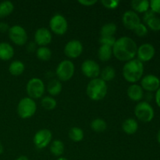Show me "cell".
Wrapping results in <instances>:
<instances>
[{"mask_svg": "<svg viewBox=\"0 0 160 160\" xmlns=\"http://www.w3.org/2000/svg\"><path fill=\"white\" fill-rule=\"evenodd\" d=\"M138 45L131 38L123 36L117 39L112 46V55L120 61L128 62L135 59L137 56Z\"/></svg>", "mask_w": 160, "mask_h": 160, "instance_id": "cell-1", "label": "cell"}, {"mask_svg": "<svg viewBox=\"0 0 160 160\" xmlns=\"http://www.w3.org/2000/svg\"><path fill=\"white\" fill-rule=\"evenodd\" d=\"M144 74V64L138 59H133L124 64L123 77L128 82L136 84L141 81Z\"/></svg>", "mask_w": 160, "mask_h": 160, "instance_id": "cell-2", "label": "cell"}, {"mask_svg": "<svg viewBox=\"0 0 160 160\" xmlns=\"http://www.w3.org/2000/svg\"><path fill=\"white\" fill-rule=\"evenodd\" d=\"M107 84L100 78H95L89 81L86 88V93L92 101H101L107 94Z\"/></svg>", "mask_w": 160, "mask_h": 160, "instance_id": "cell-3", "label": "cell"}, {"mask_svg": "<svg viewBox=\"0 0 160 160\" xmlns=\"http://www.w3.org/2000/svg\"><path fill=\"white\" fill-rule=\"evenodd\" d=\"M134 115L137 119L143 123H149L154 119L155 111L150 103L141 101L134 108Z\"/></svg>", "mask_w": 160, "mask_h": 160, "instance_id": "cell-4", "label": "cell"}, {"mask_svg": "<svg viewBox=\"0 0 160 160\" xmlns=\"http://www.w3.org/2000/svg\"><path fill=\"white\" fill-rule=\"evenodd\" d=\"M37 105L35 101L29 97L21 98L17 105V114L22 119H28L35 114Z\"/></svg>", "mask_w": 160, "mask_h": 160, "instance_id": "cell-5", "label": "cell"}, {"mask_svg": "<svg viewBox=\"0 0 160 160\" xmlns=\"http://www.w3.org/2000/svg\"><path fill=\"white\" fill-rule=\"evenodd\" d=\"M75 66L72 61L64 59L58 64L56 74L59 81H68L74 75Z\"/></svg>", "mask_w": 160, "mask_h": 160, "instance_id": "cell-6", "label": "cell"}, {"mask_svg": "<svg viewBox=\"0 0 160 160\" xmlns=\"http://www.w3.org/2000/svg\"><path fill=\"white\" fill-rule=\"evenodd\" d=\"M27 94L32 99L42 98L45 91V86L43 81L38 78H33L28 81L26 86Z\"/></svg>", "mask_w": 160, "mask_h": 160, "instance_id": "cell-7", "label": "cell"}, {"mask_svg": "<svg viewBox=\"0 0 160 160\" xmlns=\"http://www.w3.org/2000/svg\"><path fill=\"white\" fill-rule=\"evenodd\" d=\"M8 34L11 42L18 46H23L28 42V33L20 25H13L10 27Z\"/></svg>", "mask_w": 160, "mask_h": 160, "instance_id": "cell-8", "label": "cell"}, {"mask_svg": "<svg viewBox=\"0 0 160 160\" xmlns=\"http://www.w3.org/2000/svg\"><path fill=\"white\" fill-rule=\"evenodd\" d=\"M50 30L57 35H63L68 30V23L65 17L61 14H55L49 21Z\"/></svg>", "mask_w": 160, "mask_h": 160, "instance_id": "cell-9", "label": "cell"}, {"mask_svg": "<svg viewBox=\"0 0 160 160\" xmlns=\"http://www.w3.org/2000/svg\"><path fill=\"white\" fill-rule=\"evenodd\" d=\"M52 134L48 129H41L35 133L33 138L34 145L38 149H43L46 148L51 142Z\"/></svg>", "mask_w": 160, "mask_h": 160, "instance_id": "cell-10", "label": "cell"}, {"mask_svg": "<svg viewBox=\"0 0 160 160\" xmlns=\"http://www.w3.org/2000/svg\"><path fill=\"white\" fill-rule=\"evenodd\" d=\"M81 71L88 78L95 79L100 75V67L98 62L92 59H86L81 64Z\"/></svg>", "mask_w": 160, "mask_h": 160, "instance_id": "cell-11", "label": "cell"}, {"mask_svg": "<svg viewBox=\"0 0 160 160\" xmlns=\"http://www.w3.org/2000/svg\"><path fill=\"white\" fill-rule=\"evenodd\" d=\"M155 55H156V48L152 44L144 43L138 47V59H139L142 62H149L154 58Z\"/></svg>", "mask_w": 160, "mask_h": 160, "instance_id": "cell-12", "label": "cell"}, {"mask_svg": "<svg viewBox=\"0 0 160 160\" xmlns=\"http://www.w3.org/2000/svg\"><path fill=\"white\" fill-rule=\"evenodd\" d=\"M83 45L80 41L71 40L66 44L64 54L70 59H77L83 52Z\"/></svg>", "mask_w": 160, "mask_h": 160, "instance_id": "cell-13", "label": "cell"}, {"mask_svg": "<svg viewBox=\"0 0 160 160\" xmlns=\"http://www.w3.org/2000/svg\"><path fill=\"white\" fill-rule=\"evenodd\" d=\"M141 87L148 92H156L160 88V79L154 74H147L141 79Z\"/></svg>", "mask_w": 160, "mask_h": 160, "instance_id": "cell-14", "label": "cell"}, {"mask_svg": "<svg viewBox=\"0 0 160 160\" xmlns=\"http://www.w3.org/2000/svg\"><path fill=\"white\" fill-rule=\"evenodd\" d=\"M34 42L40 47H45L52 42L51 31L46 28H40L34 33Z\"/></svg>", "mask_w": 160, "mask_h": 160, "instance_id": "cell-15", "label": "cell"}, {"mask_svg": "<svg viewBox=\"0 0 160 160\" xmlns=\"http://www.w3.org/2000/svg\"><path fill=\"white\" fill-rule=\"evenodd\" d=\"M122 22L127 29L131 31H134V28L142 23L138 14L133 10H128L123 14Z\"/></svg>", "mask_w": 160, "mask_h": 160, "instance_id": "cell-16", "label": "cell"}, {"mask_svg": "<svg viewBox=\"0 0 160 160\" xmlns=\"http://www.w3.org/2000/svg\"><path fill=\"white\" fill-rule=\"evenodd\" d=\"M127 95L131 100L139 102L144 97V90L139 84H132L128 87Z\"/></svg>", "mask_w": 160, "mask_h": 160, "instance_id": "cell-17", "label": "cell"}, {"mask_svg": "<svg viewBox=\"0 0 160 160\" xmlns=\"http://www.w3.org/2000/svg\"><path fill=\"white\" fill-rule=\"evenodd\" d=\"M122 130L127 134H135L138 130V123L134 118H128L122 123Z\"/></svg>", "mask_w": 160, "mask_h": 160, "instance_id": "cell-18", "label": "cell"}, {"mask_svg": "<svg viewBox=\"0 0 160 160\" xmlns=\"http://www.w3.org/2000/svg\"><path fill=\"white\" fill-rule=\"evenodd\" d=\"M14 56L13 47L7 42L0 43V59L8 61L12 59Z\"/></svg>", "mask_w": 160, "mask_h": 160, "instance_id": "cell-19", "label": "cell"}, {"mask_svg": "<svg viewBox=\"0 0 160 160\" xmlns=\"http://www.w3.org/2000/svg\"><path fill=\"white\" fill-rule=\"evenodd\" d=\"M131 5L133 11L137 13H145L150 9V1L148 0H133Z\"/></svg>", "mask_w": 160, "mask_h": 160, "instance_id": "cell-20", "label": "cell"}, {"mask_svg": "<svg viewBox=\"0 0 160 160\" xmlns=\"http://www.w3.org/2000/svg\"><path fill=\"white\" fill-rule=\"evenodd\" d=\"M47 92L52 97L57 96L62 92V85L58 79H52L47 84Z\"/></svg>", "mask_w": 160, "mask_h": 160, "instance_id": "cell-21", "label": "cell"}, {"mask_svg": "<svg viewBox=\"0 0 160 160\" xmlns=\"http://www.w3.org/2000/svg\"><path fill=\"white\" fill-rule=\"evenodd\" d=\"M25 66L23 62L20 60H14L9 64V72L12 76H20L24 72Z\"/></svg>", "mask_w": 160, "mask_h": 160, "instance_id": "cell-22", "label": "cell"}, {"mask_svg": "<svg viewBox=\"0 0 160 160\" xmlns=\"http://www.w3.org/2000/svg\"><path fill=\"white\" fill-rule=\"evenodd\" d=\"M112 48L108 45H100L98 50V57L102 62H107L112 58Z\"/></svg>", "mask_w": 160, "mask_h": 160, "instance_id": "cell-23", "label": "cell"}, {"mask_svg": "<svg viewBox=\"0 0 160 160\" xmlns=\"http://www.w3.org/2000/svg\"><path fill=\"white\" fill-rule=\"evenodd\" d=\"M49 149L53 156L60 157L63 154L65 147H64L63 142H61L60 140H55L50 145Z\"/></svg>", "mask_w": 160, "mask_h": 160, "instance_id": "cell-24", "label": "cell"}, {"mask_svg": "<svg viewBox=\"0 0 160 160\" xmlns=\"http://www.w3.org/2000/svg\"><path fill=\"white\" fill-rule=\"evenodd\" d=\"M117 27L114 23H107L103 25L100 31L101 37H113L117 32Z\"/></svg>", "mask_w": 160, "mask_h": 160, "instance_id": "cell-25", "label": "cell"}, {"mask_svg": "<svg viewBox=\"0 0 160 160\" xmlns=\"http://www.w3.org/2000/svg\"><path fill=\"white\" fill-rule=\"evenodd\" d=\"M14 9L13 3L10 1H3L0 2V18H4L10 15Z\"/></svg>", "mask_w": 160, "mask_h": 160, "instance_id": "cell-26", "label": "cell"}, {"mask_svg": "<svg viewBox=\"0 0 160 160\" xmlns=\"http://www.w3.org/2000/svg\"><path fill=\"white\" fill-rule=\"evenodd\" d=\"M91 128L96 133H102L107 128V123L101 118H96L91 122Z\"/></svg>", "mask_w": 160, "mask_h": 160, "instance_id": "cell-27", "label": "cell"}, {"mask_svg": "<svg viewBox=\"0 0 160 160\" xmlns=\"http://www.w3.org/2000/svg\"><path fill=\"white\" fill-rule=\"evenodd\" d=\"M100 76H101V79L104 81L105 82H108V81H111L114 79L116 76V70L111 66H107V67H104L101 72H100Z\"/></svg>", "mask_w": 160, "mask_h": 160, "instance_id": "cell-28", "label": "cell"}, {"mask_svg": "<svg viewBox=\"0 0 160 160\" xmlns=\"http://www.w3.org/2000/svg\"><path fill=\"white\" fill-rule=\"evenodd\" d=\"M68 135L70 140L74 142H81L84 137L83 130L80 128H77V127H73V128H70V131H69Z\"/></svg>", "mask_w": 160, "mask_h": 160, "instance_id": "cell-29", "label": "cell"}, {"mask_svg": "<svg viewBox=\"0 0 160 160\" xmlns=\"http://www.w3.org/2000/svg\"><path fill=\"white\" fill-rule=\"evenodd\" d=\"M36 56L38 59L42 61H48L52 57V52L47 46L39 47L36 51Z\"/></svg>", "mask_w": 160, "mask_h": 160, "instance_id": "cell-30", "label": "cell"}, {"mask_svg": "<svg viewBox=\"0 0 160 160\" xmlns=\"http://www.w3.org/2000/svg\"><path fill=\"white\" fill-rule=\"evenodd\" d=\"M41 104H42V107L46 110H52L56 107L57 102L53 97L45 96L42 98Z\"/></svg>", "mask_w": 160, "mask_h": 160, "instance_id": "cell-31", "label": "cell"}, {"mask_svg": "<svg viewBox=\"0 0 160 160\" xmlns=\"http://www.w3.org/2000/svg\"><path fill=\"white\" fill-rule=\"evenodd\" d=\"M148 28L152 30V31L157 32L160 31V17L155 16L152 18L148 20L146 23H145Z\"/></svg>", "mask_w": 160, "mask_h": 160, "instance_id": "cell-32", "label": "cell"}, {"mask_svg": "<svg viewBox=\"0 0 160 160\" xmlns=\"http://www.w3.org/2000/svg\"><path fill=\"white\" fill-rule=\"evenodd\" d=\"M134 33L139 38H143L146 36L148 33V29L146 27V25L144 24L143 23H141L140 24L138 25L135 28H134Z\"/></svg>", "mask_w": 160, "mask_h": 160, "instance_id": "cell-33", "label": "cell"}, {"mask_svg": "<svg viewBox=\"0 0 160 160\" xmlns=\"http://www.w3.org/2000/svg\"><path fill=\"white\" fill-rule=\"evenodd\" d=\"M119 0H102L101 3L105 8L109 9H115L120 5Z\"/></svg>", "mask_w": 160, "mask_h": 160, "instance_id": "cell-34", "label": "cell"}, {"mask_svg": "<svg viewBox=\"0 0 160 160\" xmlns=\"http://www.w3.org/2000/svg\"><path fill=\"white\" fill-rule=\"evenodd\" d=\"M116 38L114 37H100L99 38V43L101 45H108V46L112 47L115 44Z\"/></svg>", "mask_w": 160, "mask_h": 160, "instance_id": "cell-35", "label": "cell"}, {"mask_svg": "<svg viewBox=\"0 0 160 160\" xmlns=\"http://www.w3.org/2000/svg\"><path fill=\"white\" fill-rule=\"evenodd\" d=\"M150 9L156 14L160 15V0H152L150 1Z\"/></svg>", "mask_w": 160, "mask_h": 160, "instance_id": "cell-36", "label": "cell"}, {"mask_svg": "<svg viewBox=\"0 0 160 160\" xmlns=\"http://www.w3.org/2000/svg\"><path fill=\"white\" fill-rule=\"evenodd\" d=\"M156 14L153 11H152L151 9H148L147 12H145V13H144L143 15V22H144V24H145V23H146L147 21H148V20H150L151 18H152L153 17H155Z\"/></svg>", "mask_w": 160, "mask_h": 160, "instance_id": "cell-37", "label": "cell"}, {"mask_svg": "<svg viewBox=\"0 0 160 160\" xmlns=\"http://www.w3.org/2000/svg\"><path fill=\"white\" fill-rule=\"evenodd\" d=\"M78 3L84 6H92L96 4V0H79Z\"/></svg>", "mask_w": 160, "mask_h": 160, "instance_id": "cell-38", "label": "cell"}, {"mask_svg": "<svg viewBox=\"0 0 160 160\" xmlns=\"http://www.w3.org/2000/svg\"><path fill=\"white\" fill-rule=\"evenodd\" d=\"M27 50L28 52H34L37 51V45L34 42H31L28 43L27 45Z\"/></svg>", "mask_w": 160, "mask_h": 160, "instance_id": "cell-39", "label": "cell"}, {"mask_svg": "<svg viewBox=\"0 0 160 160\" xmlns=\"http://www.w3.org/2000/svg\"><path fill=\"white\" fill-rule=\"evenodd\" d=\"M9 26L6 22H0V32L6 33L9 31Z\"/></svg>", "mask_w": 160, "mask_h": 160, "instance_id": "cell-40", "label": "cell"}, {"mask_svg": "<svg viewBox=\"0 0 160 160\" xmlns=\"http://www.w3.org/2000/svg\"><path fill=\"white\" fill-rule=\"evenodd\" d=\"M155 101H156V105L160 108V88L156 92L155 94Z\"/></svg>", "mask_w": 160, "mask_h": 160, "instance_id": "cell-41", "label": "cell"}, {"mask_svg": "<svg viewBox=\"0 0 160 160\" xmlns=\"http://www.w3.org/2000/svg\"><path fill=\"white\" fill-rule=\"evenodd\" d=\"M16 160H30V159H28V156H19V157L17 158V159H16Z\"/></svg>", "mask_w": 160, "mask_h": 160, "instance_id": "cell-42", "label": "cell"}, {"mask_svg": "<svg viewBox=\"0 0 160 160\" xmlns=\"http://www.w3.org/2000/svg\"><path fill=\"white\" fill-rule=\"evenodd\" d=\"M157 142L160 144V129L159 130V131H158L157 133Z\"/></svg>", "mask_w": 160, "mask_h": 160, "instance_id": "cell-43", "label": "cell"}, {"mask_svg": "<svg viewBox=\"0 0 160 160\" xmlns=\"http://www.w3.org/2000/svg\"><path fill=\"white\" fill-rule=\"evenodd\" d=\"M3 150H4V148H3V146H2V143L0 142V155L2 154Z\"/></svg>", "mask_w": 160, "mask_h": 160, "instance_id": "cell-44", "label": "cell"}, {"mask_svg": "<svg viewBox=\"0 0 160 160\" xmlns=\"http://www.w3.org/2000/svg\"><path fill=\"white\" fill-rule=\"evenodd\" d=\"M56 160H68V159L65 157H59Z\"/></svg>", "mask_w": 160, "mask_h": 160, "instance_id": "cell-45", "label": "cell"}]
</instances>
